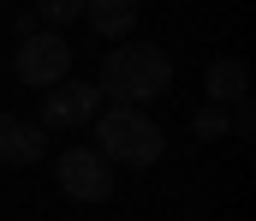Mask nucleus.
Segmentation results:
<instances>
[{
  "label": "nucleus",
  "mask_w": 256,
  "mask_h": 221,
  "mask_svg": "<svg viewBox=\"0 0 256 221\" xmlns=\"http://www.w3.org/2000/svg\"><path fill=\"white\" fill-rule=\"evenodd\" d=\"M96 90H102V96H114V102L143 108V102H155V96H167V90H173V60H167L161 48H149V42L108 48L102 72H96Z\"/></svg>",
  "instance_id": "obj_1"
},
{
  "label": "nucleus",
  "mask_w": 256,
  "mask_h": 221,
  "mask_svg": "<svg viewBox=\"0 0 256 221\" xmlns=\"http://www.w3.org/2000/svg\"><path fill=\"white\" fill-rule=\"evenodd\" d=\"M96 149L114 161V167H155L161 155H167V132L143 114V108H131V102H114V108H96Z\"/></svg>",
  "instance_id": "obj_2"
},
{
  "label": "nucleus",
  "mask_w": 256,
  "mask_h": 221,
  "mask_svg": "<svg viewBox=\"0 0 256 221\" xmlns=\"http://www.w3.org/2000/svg\"><path fill=\"white\" fill-rule=\"evenodd\" d=\"M54 173H60V191L72 203H108L114 197V161L102 149H90V144L66 149L60 161H54Z\"/></svg>",
  "instance_id": "obj_3"
},
{
  "label": "nucleus",
  "mask_w": 256,
  "mask_h": 221,
  "mask_svg": "<svg viewBox=\"0 0 256 221\" xmlns=\"http://www.w3.org/2000/svg\"><path fill=\"white\" fill-rule=\"evenodd\" d=\"M12 72L24 78L30 90L60 84V78H72V42L54 36V30H30V36H24V48H18V60H12Z\"/></svg>",
  "instance_id": "obj_4"
},
{
  "label": "nucleus",
  "mask_w": 256,
  "mask_h": 221,
  "mask_svg": "<svg viewBox=\"0 0 256 221\" xmlns=\"http://www.w3.org/2000/svg\"><path fill=\"white\" fill-rule=\"evenodd\" d=\"M96 108H102V90H96V84H84V78H60V84H48V96H42V132L90 126Z\"/></svg>",
  "instance_id": "obj_5"
},
{
  "label": "nucleus",
  "mask_w": 256,
  "mask_h": 221,
  "mask_svg": "<svg viewBox=\"0 0 256 221\" xmlns=\"http://www.w3.org/2000/svg\"><path fill=\"white\" fill-rule=\"evenodd\" d=\"M48 149V132L18 120V114H0V167H36Z\"/></svg>",
  "instance_id": "obj_6"
},
{
  "label": "nucleus",
  "mask_w": 256,
  "mask_h": 221,
  "mask_svg": "<svg viewBox=\"0 0 256 221\" xmlns=\"http://www.w3.org/2000/svg\"><path fill=\"white\" fill-rule=\"evenodd\" d=\"M202 84H208V102L226 108V102H238V96L250 90V66H244L238 54H226V60H214V66L202 72Z\"/></svg>",
  "instance_id": "obj_7"
},
{
  "label": "nucleus",
  "mask_w": 256,
  "mask_h": 221,
  "mask_svg": "<svg viewBox=\"0 0 256 221\" xmlns=\"http://www.w3.org/2000/svg\"><path fill=\"white\" fill-rule=\"evenodd\" d=\"M84 18H90V30L96 36H131V24H137V0H84Z\"/></svg>",
  "instance_id": "obj_8"
},
{
  "label": "nucleus",
  "mask_w": 256,
  "mask_h": 221,
  "mask_svg": "<svg viewBox=\"0 0 256 221\" xmlns=\"http://www.w3.org/2000/svg\"><path fill=\"white\" fill-rule=\"evenodd\" d=\"M36 12H42L48 24H72V18L84 12V0H36Z\"/></svg>",
  "instance_id": "obj_9"
},
{
  "label": "nucleus",
  "mask_w": 256,
  "mask_h": 221,
  "mask_svg": "<svg viewBox=\"0 0 256 221\" xmlns=\"http://www.w3.org/2000/svg\"><path fill=\"white\" fill-rule=\"evenodd\" d=\"M196 138H226V114L220 108H202L196 114Z\"/></svg>",
  "instance_id": "obj_10"
},
{
  "label": "nucleus",
  "mask_w": 256,
  "mask_h": 221,
  "mask_svg": "<svg viewBox=\"0 0 256 221\" xmlns=\"http://www.w3.org/2000/svg\"><path fill=\"white\" fill-rule=\"evenodd\" d=\"M232 108H238V114H232V132H238V138H256V114H250V96H238Z\"/></svg>",
  "instance_id": "obj_11"
}]
</instances>
